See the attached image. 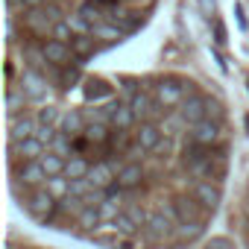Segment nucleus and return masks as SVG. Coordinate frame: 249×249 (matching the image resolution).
<instances>
[{
    "instance_id": "1",
    "label": "nucleus",
    "mask_w": 249,
    "mask_h": 249,
    "mask_svg": "<svg viewBox=\"0 0 249 249\" xmlns=\"http://www.w3.org/2000/svg\"><path fill=\"white\" fill-rule=\"evenodd\" d=\"M24 208H27L30 217H36L38 223H47V220L59 211V199H56L47 188H38V191H33V194L24 199Z\"/></svg>"
},
{
    "instance_id": "2",
    "label": "nucleus",
    "mask_w": 249,
    "mask_h": 249,
    "mask_svg": "<svg viewBox=\"0 0 249 249\" xmlns=\"http://www.w3.org/2000/svg\"><path fill=\"white\" fill-rule=\"evenodd\" d=\"M182 117L191 123H199V120H211V117H217L220 114V108H217V103L214 100H208V97H191V100H185L182 103Z\"/></svg>"
},
{
    "instance_id": "3",
    "label": "nucleus",
    "mask_w": 249,
    "mask_h": 249,
    "mask_svg": "<svg viewBox=\"0 0 249 249\" xmlns=\"http://www.w3.org/2000/svg\"><path fill=\"white\" fill-rule=\"evenodd\" d=\"M188 91H191V82H179V79H161V82L156 85V103H161L164 108L182 106Z\"/></svg>"
},
{
    "instance_id": "4",
    "label": "nucleus",
    "mask_w": 249,
    "mask_h": 249,
    "mask_svg": "<svg viewBox=\"0 0 249 249\" xmlns=\"http://www.w3.org/2000/svg\"><path fill=\"white\" fill-rule=\"evenodd\" d=\"M220 138H223V126H220V123H214V120H199V123H194V126H191V141L194 144L211 147Z\"/></svg>"
},
{
    "instance_id": "5",
    "label": "nucleus",
    "mask_w": 249,
    "mask_h": 249,
    "mask_svg": "<svg viewBox=\"0 0 249 249\" xmlns=\"http://www.w3.org/2000/svg\"><path fill=\"white\" fill-rule=\"evenodd\" d=\"M9 153H12V159H27V161H33V159H41V156L47 153V144L33 135V138H24V141H9Z\"/></svg>"
},
{
    "instance_id": "6",
    "label": "nucleus",
    "mask_w": 249,
    "mask_h": 249,
    "mask_svg": "<svg viewBox=\"0 0 249 249\" xmlns=\"http://www.w3.org/2000/svg\"><path fill=\"white\" fill-rule=\"evenodd\" d=\"M194 199H196L202 208L214 211V208L220 205V188H217L211 179H199V182L194 185Z\"/></svg>"
},
{
    "instance_id": "7",
    "label": "nucleus",
    "mask_w": 249,
    "mask_h": 249,
    "mask_svg": "<svg viewBox=\"0 0 249 249\" xmlns=\"http://www.w3.org/2000/svg\"><path fill=\"white\" fill-rule=\"evenodd\" d=\"M44 56H47V62L50 65H65L68 59H73V47L68 44V41H59V38H50V41H44Z\"/></svg>"
},
{
    "instance_id": "8",
    "label": "nucleus",
    "mask_w": 249,
    "mask_h": 249,
    "mask_svg": "<svg viewBox=\"0 0 249 249\" xmlns=\"http://www.w3.org/2000/svg\"><path fill=\"white\" fill-rule=\"evenodd\" d=\"M36 129H38V120H33V117H15V114H12V123H9V141L33 138Z\"/></svg>"
},
{
    "instance_id": "9",
    "label": "nucleus",
    "mask_w": 249,
    "mask_h": 249,
    "mask_svg": "<svg viewBox=\"0 0 249 249\" xmlns=\"http://www.w3.org/2000/svg\"><path fill=\"white\" fill-rule=\"evenodd\" d=\"M15 179L24 182V185H41V182H47V173H44L41 161L33 159V161H27L21 170H15Z\"/></svg>"
},
{
    "instance_id": "10",
    "label": "nucleus",
    "mask_w": 249,
    "mask_h": 249,
    "mask_svg": "<svg viewBox=\"0 0 249 249\" xmlns=\"http://www.w3.org/2000/svg\"><path fill=\"white\" fill-rule=\"evenodd\" d=\"M135 141H138V147L144 153H150V150L161 147V132H159V126H153V123H141V129L135 132Z\"/></svg>"
},
{
    "instance_id": "11",
    "label": "nucleus",
    "mask_w": 249,
    "mask_h": 249,
    "mask_svg": "<svg viewBox=\"0 0 249 249\" xmlns=\"http://www.w3.org/2000/svg\"><path fill=\"white\" fill-rule=\"evenodd\" d=\"M68 138H76L88 129V120H85V111H68L62 114V126H59Z\"/></svg>"
},
{
    "instance_id": "12",
    "label": "nucleus",
    "mask_w": 249,
    "mask_h": 249,
    "mask_svg": "<svg viewBox=\"0 0 249 249\" xmlns=\"http://www.w3.org/2000/svg\"><path fill=\"white\" fill-rule=\"evenodd\" d=\"M21 88L27 91L30 100H41V97L47 94V82L38 76V71H27V73L21 76Z\"/></svg>"
},
{
    "instance_id": "13",
    "label": "nucleus",
    "mask_w": 249,
    "mask_h": 249,
    "mask_svg": "<svg viewBox=\"0 0 249 249\" xmlns=\"http://www.w3.org/2000/svg\"><path fill=\"white\" fill-rule=\"evenodd\" d=\"M141 179H144V170H141V164H123L120 170H117V188H123V191H129V188H135V185H141Z\"/></svg>"
},
{
    "instance_id": "14",
    "label": "nucleus",
    "mask_w": 249,
    "mask_h": 249,
    "mask_svg": "<svg viewBox=\"0 0 249 249\" xmlns=\"http://www.w3.org/2000/svg\"><path fill=\"white\" fill-rule=\"evenodd\" d=\"M129 106H132V111H135V114L144 120V117L156 114L161 103H153V100H150V94H144V91H132V97H129Z\"/></svg>"
},
{
    "instance_id": "15",
    "label": "nucleus",
    "mask_w": 249,
    "mask_h": 249,
    "mask_svg": "<svg viewBox=\"0 0 249 249\" xmlns=\"http://www.w3.org/2000/svg\"><path fill=\"white\" fill-rule=\"evenodd\" d=\"M135 120H138V114L132 111L129 103H114V114H111V126H114V129H123V132H126Z\"/></svg>"
},
{
    "instance_id": "16",
    "label": "nucleus",
    "mask_w": 249,
    "mask_h": 249,
    "mask_svg": "<svg viewBox=\"0 0 249 249\" xmlns=\"http://www.w3.org/2000/svg\"><path fill=\"white\" fill-rule=\"evenodd\" d=\"M38 161H41V167H44L47 179H50V176H65V164H68V159H65V156H59V153L47 150Z\"/></svg>"
},
{
    "instance_id": "17",
    "label": "nucleus",
    "mask_w": 249,
    "mask_h": 249,
    "mask_svg": "<svg viewBox=\"0 0 249 249\" xmlns=\"http://www.w3.org/2000/svg\"><path fill=\"white\" fill-rule=\"evenodd\" d=\"M91 36L100 38V41H120L123 38V30L117 24H111V21H100V24L91 27Z\"/></svg>"
},
{
    "instance_id": "18",
    "label": "nucleus",
    "mask_w": 249,
    "mask_h": 249,
    "mask_svg": "<svg viewBox=\"0 0 249 249\" xmlns=\"http://www.w3.org/2000/svg\"><path fill=\"white\" fill-rule=\"evenodd\" d=\"M91 161L88 159H82V156H71L68 159V164H65V176L68 179H85L88 173H91Z\"/></svg>"
},
{
    "instance_id": "19",
    "label": "nucleus",
    "mask_w": 249,
    "mask_h": 249,
    "mask_svg": "<svg viewBox=\"0 0 249 249\" xmlns=\"http://www.w3.org/2000/svg\"><path fill=\"white\" fill-rule=\"evenodd\" d=\"M196 205H199L196 199L179 196V199H176V217H179V223H196V217H199Z\"/></svg>"
},
{
    "instance_id": "20",
    "label": "nucleus",
    "mask_w": 249,
    "mask_h": 249,
    "mask_svg": "<svg viewBox=\"0 0 249 249\" xmlns=\"http://www.w3.org/2000/svg\"><path fill=\"white\" fill-rule=\"evenodd\" d=\"M79 226L82 229H100L103 226V214H100V205H85L79 214H76Z\"/></svg>"
},
{
    "instance_id": "21",
    "label": "nucleus",
    "mask_w": 249,
    "mask_h": 249,
    "mask_svg": "<svg viewBox=\"0 0 249 249\" xmlns=\"http://www.w3.org/2000/svg\"><path fill=\"white\" fill-rule=\"evenodd\" d=\"M44 188L56 196V199H65V196H71V179L68 176H50L47 182H44Z\"/></svg>"
},
{
    "instance_id": "22",
    "label": "nucleus",
    "mask_w": 249,
    "mask_h": 249,
    "mask_svg": "<svg viewBox=\"0 0 249 249\" xmlns=\"http://www.w3.org/2000/svg\"><path fill=\"white\" fill-rule=\"evenodd\" d=\"M108 226H111V231H117V234H123V237H129V234H135V223H132V217L126 214V211H120L114 220H108Z\"/></svg>"
},
{
    "instance_id": "23",
    "label": "nucleus",
    "mask_w": 249,
    "mask_h": 249,
    "mask_svg": "<svg viewBox=\"0 0 249 249\" xmlns=\"http://www.w3.org/2000/svg\"><path fill=\"white\" fill-rule=\"evenodd\" d=\"M71 47H73V56L85 59V56L94 53V36H76V38L71 41Z\"/></svg>"
},
{
    "instance_id": "24",
    "label": "nucleus",
    "mask_w": 249,
    "mask_h": 249,
    "mask_svg": "<svg viewBox=\"0 0 249 249\" xmlns=\"http://www.w3.org/2000/svg\"><path fill=\"white\" fill-rule=\"evenodd\" d=\"M82 135H85V141H91V144H103V141L108 138V126H103V123H88V129H85Z\"/></svg>"
},
{
    "instance_id": "25",
    "label": "nucleus",
    "mask_w": 249,
    "mask_h": 249,
    "mask_svg": "<svg viewBox=\"0 0 249 249\" xmlns=\"http://www.w3.org/2000/svg\"><path fill=\"white\" fill-rule=\"evenodd\" d=\"M27 103V91L24 88H9V94H6V106H9V114H15L21 106Z\"/></svg>"
},
{
    "instance_id": "26",
    "label": "nucleus",
    "mask_w": 249,
    "mask_h": 249,
    "mask_svg": "<svg viewBox=\"0 0 249 249\" xmlns=\"http://www.w3.org/2000/svg\"><path fill=\"white\" fill-rule=\"evenodd\" d=\"M50 150H53V153H59V156H65V159H71V156H73V153H71V138H68L62 129L56 132V138H53Z\"/></svg>"
},
{
    "instance_id": "27",
    "label": "nucleus",
    "mask_w": 249,
    "mask_h": 249,
    "mask_svg": "<svg viewBox=\"0 0 249 249\" xmlns=\"http://www.w3.org/2000/svg\"><path fill=\"white\" fill-rule=\"evenodd\" d=\"M53 38H59V41H73L76 38V33H73V27L68 24V18L65 21H59V24H53Z\"/></svg>"
},
{
    "instance_id": "28",
    "label": "nucleus",
    "mask_w": 249,
    "mask_h": 249,
    "mask_svg": "<svg viewBox=\"0 0 249 249\" xmlns=\"http://www.w3.org/2000/svg\"><path fill=\"white\" fill-rule=\"evenodd\" d=\"M79 15H82L88 24H100V21H103V12H100V6L94 3V0H91V3H82V6H79Z\"/></svg>"
},
{
    "instance_id": "29",
    "label": "nucleus",
    "mask_w": 249,
    "mask_h": 249,
    "mask_svg": "<svg viewBox=\"0 0 249 249\" xmlns=\"http://www.w3.org/2000/svg\"><path fill=\"white\" fill-rule=\"evenodd\" d=\"M68 24L73 27V33H76V36H91V27H94V24H88V21H85V18L79 15V12L68 15Z\"/></svg>"
},
{
    "instance_id": "30",
    "label": "nucleus",
    "mask_w": 249,
    "mask_h": 249,
    "mask_svg": "<svg viewBox=\"0 0 249 249\" xmlns=\"http://www.w3.org/2000/svg\"><path fill=\"white\" fill-rule=\"evenodd\" d=\"M100 214H103V220H114V217L120 214V205H117V199L106 194V199L100 202Z\"/></svg>"
},
{
    "instance_id": "31",
    "label": "nucleus",
    "mask_w": 249,
    "mask_h": 249,
    "mask_svg": "<svg viewBox=\"0 0 249 249\" xmlns=\"http://www.w3.org/2000/svg\"><path fill=\"white\" fill-rule=\"evenodd\" d=\"M94 191V185L88 182V176L85 179H71V196H88Z\"/></svg>"
},
{
    "instance_id": "32",
    "label": "nucleus",
    "mask_w": 249,
    "mask_h": 249,
    "mask_svg": "<svg viewBox=\"0 0 249 249\" xmlns=\"http://www.w3.org/2000/svg\"><path fill=\"white\" fill-rule=\"evenodd\" d=\"M85 94H88V97H106V94H108V85H106L103 79H88V82H85Z\"/></svg>"
},
{
    "instance_id": "33",
    "label": "nucleus",
    "mask_w": 249,
    "mask_h": 249,
    "mask_svg": "<svg viewBox=\"0 0 249 249\" xmlns=\"http://www.w3.org/2000/svg\"><path fill=\"white\" fill-rule=\"evenodd\" d=\"M126 214L132 217V223H135V226H144V223H147V214H144V208H138V205H132Z\"/></svg>"
},
{
    "instance_id": "34",
    "label": "nucleus",
    "mask_w": 249,
    "mask_h": 249,
    "mask_svg": "<svg viewBox=\"0 0 249 249\" xmlns=\"http://www.w3.org/2000/svg\"><path fill=\"white\" fill-rule=\"evenodd\" d=\"M150 226H153L156 231H167V226H170V223H167V217H164V214H156V217H150Z\"/></svg>"
},
{
    "instance_id": "35",
    "label": "nucleus",
    "mask_w": 249,
    "mask_h": 249,
    "mask_svg": "<svg viewBox=\"0 0 249 249\" xmlns=\"http://www.w3.org/2000/svg\"><path fill=\"white\" fill-rule=\"evenodd\" d=\"M36 120H38V123H47V126H50V123L56 120V108H41Z\"/></svg>"
},
{
    "instance_id": "36",
    "label": "nucleus",
    "mask_w": 249,
    "mask_h": 249,
    "mask_svg": "<svg viewBox=\"0 0 249 249\" xmlns=\"http://www.w3.org/2000/svg\"><path fill=\"white\" fill-rule=\"evenodd\" d=\"M205 249H231V243H229L226 237H214V240H208Z\"/></svg>"
},
{
    "instance_id": "37",
    "label": "nucleus",
    "mask_w": 249,
    "mask_h": 249,
    "mask_svg": "<svg viewBox=\"0 0 249 249\" xmlns=\"http://www.w3.org/2000/svg\"><path fill=\"white\" fill-rule=\"evenodd\" d=\"M214 36H217V38H214L217 44H223V41H226V30H223V24H220V21H214Z\"/></svg>"
},
{
    "instance_id": "38",
    "label": "nucleus",
    "mask_w": 249,
    "mask_h": 249,
    "mask_svg": "<svg viewBox=\"0 0 249 249\" xmlns=\"http://www.w3.org/2000/svg\"><path fill=\"white\" fill-rule=\"evenodd\" d=\"M199 6H202L205 15H214V0H199Z\"/></svg>"
},
{
    "instance_id": "39",
    "label": "nucleus",
    "mask_w": 249,
    "mask_h": 249,
    "mask_svg": "<svg viewBox=\"0 0 249 249\" xmlns=\"http://www.w3.org/2000/svg\"><path fill=\"white\" fill-rule=\"evenodd\" d=\"M24 6H27V9H41L44 0H24Z\"/></svg>"
},
{
    "instance_id": "40",
    "label": "nucleus",
    "mask_w": 249,
    "mask_h": 249,
    "mask_svg": "<svg viewBox=\"0 0 249 249\" xmlns=\"http://www.w3.org/2000/svg\"><path fill=\"white\" fill-rule=\"evenodd\" d=\"M6 3H9V9H27L24 0H6Z\"/></svg>"
},
{
    "instance_id": "41",
    "label": "nucleus",
    "mask_w": 249,
    "mask_h": 249,
    "mask_svg": "<svg viewBox=\"0 0 249 249\" xmlns=\"http://www.w3.org/2000/svg\"><path fill=\"white\" fill-rule=\"evenodd\" d=\"M9 249H18V246H9Z\"/></svg>"
}]
</instances>
